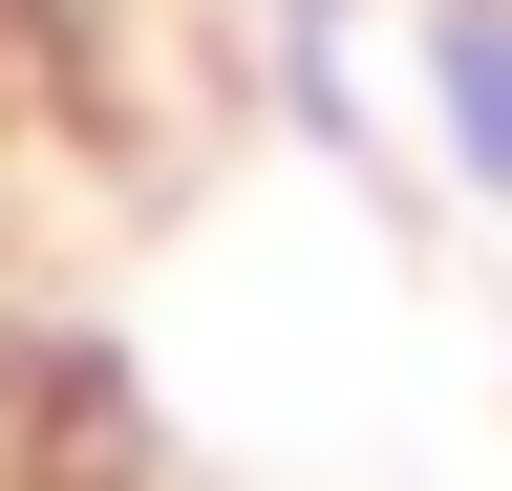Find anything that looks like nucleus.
<instances>
[{
  "label": "nucleus",
  "mask_w": 512,
  "mask_h": 491,
  "mask_svg": "<svg viewBox=\"0 0 512 491\" xmlns=\"http://www.w3.org/2000/svg\"><path fill=\"white\" fill-rule=\"evenodd\" d=\"M406 86H427L448 171L512 214V0H427V22H406Z\"/></svg>",
  "instance_id": "f257e3e1"
}]
</instances>
